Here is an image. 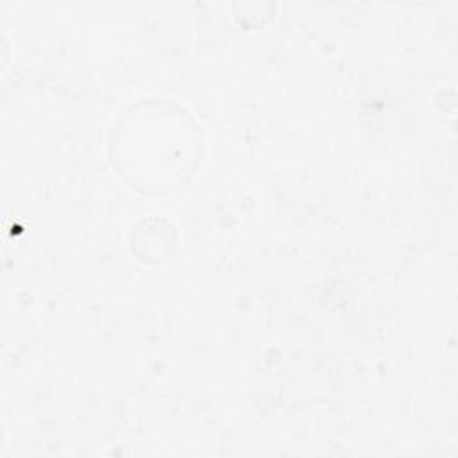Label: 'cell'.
<instances>
[{
    "instance_id": "7a4b0ae2",
    "label": "cell",
    "mask_w": 458,
    "mask_h": 458,
    "mask_svg": "<svg viewBox=\"0 0 458 458\" xmlns=\"http://www.w3.org/2000/svg\"><path fill=\"white\" fill-rule=\"evenodd\" d=\"M172 225L163 218L141 220L132 233V247L141 259L159 261L174 250Z\"/></svg>"
},
{
    "instance_id": "6da1fadb",
    "label": "cell",
    "mask_w": 458,
    "mask_h": 458,
    "mask_svg": "<svg viewBox=\"0 0 458 458\" xmlns=\"http://www.w3.org/2000/svg\"><path fill=\"white\" fill-rule=\"evenodd\" d=\"M191 131L182 113L143 111L132 113L120 127L116 157L120 170L143 188H168L190 170L193 147Z\"/></svg>"
}]
</instances>
